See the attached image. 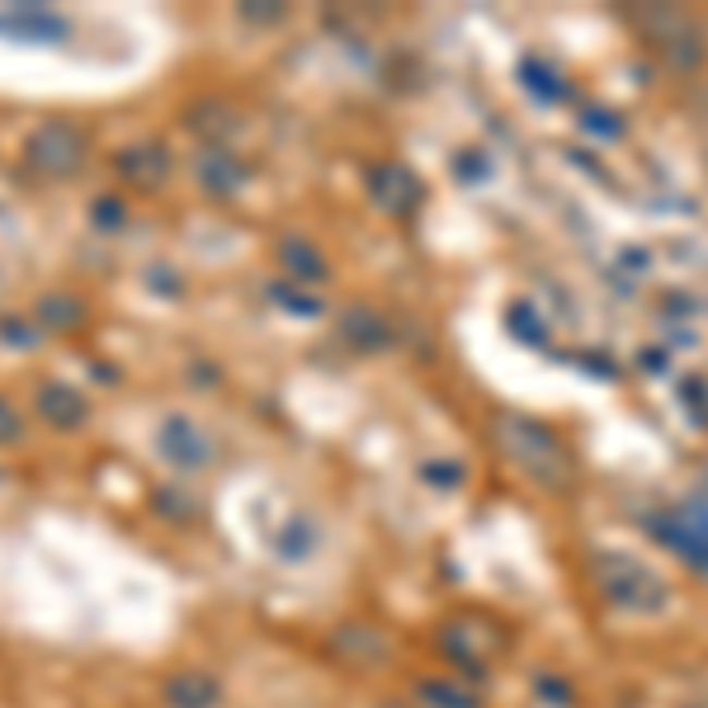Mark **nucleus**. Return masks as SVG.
Returning <instances> with one entry per match:
<instances>
[{
	"instance_id": "f257e3e1",
	"label": "nucleus",
	"mask_w": 708,
	"mask_h": 708,
	"mask_svg": "<svg viewBox=\"0 0 708 708\" xmlns=\"http://www.w3.org/2000/svg\"><path fill=\"white\" fill-rule=\"evenodd\" d=\"M85 156H90V137H85V127H76L71 119H42L34 133L24 137V161L48 180L81 175Z\"/></svg>"
},
{
	"instance_id": "f03ea898",
	"label": "nucleus",
	"mask_w": 708,
	"mask_h": 708,
	"mask_svg": "<svg viewBox=\"0 0 708 708\" xmlns=\"http://www.w3.org/2000/svg\"><path fill=\"white\" fill-rule=\"evenodd\" d=\"M76 34L71 14L52 5H5L0 10V38L24 42V48H62Z\"/></svg>"
},
{
	"instance_id": "7ed1b4c3",
	"label": "nucleus",
	"mask_w": 708,
	"mask_h": 708,
	"mask_svg": "<svg viewBox=\"0 0 708 708\" xmlns=\"http://www.w3.org/2000/svg\"><path fill=\"white\" fill-rule=\"evenodd\" d=\"M34 416L48 420L52 430H81V425L90 420V402H85L76 388H66V382L42 378L34 388Z\"/></svg>"
},
{
	"instance_id": "20e7f679",
	"label": "nucleus",
	"mask_w": 708,
	"mask_h": 708,
	"mask_svg": "<svg viewBox=\"0 0 708 708\" xmlns=\"http://www.w3.org/2000/svg\"><path fill=\"white\" fill-rule=\"evenodd\" d=\"M85 317H90V307H85L76 293H42L34 303V321L42 326V331H57V335L81 331Z\"/></svg>"
},
{
	"instance_id": "39448f33",
	"label": "nucleus",
	"mask_w": 708,
	"mask_h": 708,
	"mask_svg": "<svg viewBox=\"0 0 708 708\" xmlns=\"http://www.w3.org/2000/svg\"><path fill=\"white\" fill-rule=\"evenodd\" d=\"M156 444H161V453L175 467H198V463H208L204 459V449H198V439H194V430H190V420L184 416H166V425H161V435H156Z\"/></svg>"
},
{
	"instance_id": "423d86ee",
	"label": "nucleus",
	"mask_w": 708,
	"mask_h": 708,
	"mask_svg": "<svg viewBox=\"0 0 708 708\" xmlns=\"http://www.w3.org/2000/svg\"><path fill=\"white\" fill-rule=\"evenodd\" d=\"M113 170L127 175L133 184H156L166 175V156H161V147H123L113 156Z\"/></svg>"
},
{
	"instance_id": "0eeeda50",
	"label": "nucleus",
	"mask_w": 708,
	"mask_h": 708,
	"mask_svg": "<svg viewBox=\"0 0 708 708\" xmlns=\"http://www.w3.org/2000/svg\"><path fill=\"white\" fill-rule=\"evenodd\" d=\"M170 704L175 708H204L212 699V689H208V680H198V675H180V680H170Z\"/></svg>"
},
{
	"instance_id": "6e6552de",
	"label": "nucleus",
	"mask_w": 708,
	"mask_h": 708,
	"mask_svg": "<svg viewBox=\"0 0 708 708\" xmlns=\"http://www.w3.org/2000/svg\"><path fill=\"white\" fill-rule=\"evenodd\" d=\"M127 218V204L119 194H99L95 204H90V222H95V232H119Z\"/></svg>"
},
{
	"instance_id": "1a4fd4ad",
	"label": "nucleus",
	"mask_w": 708,
	"mask_h": 708,
	"mask_svg": "<svg viewBox=\"0 0 708 708\" xmlns=\"http://www.w3.org/2000/svg\"><path fill=\"white\" fill-rule=\"evenodd\" d=\"M38 321L28 317H0V340H5L10 350H38Z\"/></svg>"
},
{
	"instance_id": "9d476101",
	"label": "nucleus",
	"mask_w": 708,
	"mask_h": 708,
	"mask_svg": "<svg viewBox=\"0 0 708 708\" xmlns=\"http://www.w3.org/2000/svg\"><path fill=\"white\" fill-rule=\"evenodd\" d=\"M28 430V420H24V411L10 402V396H0V449H10V444H20Z\"/></svg>"
}]
</instances>
